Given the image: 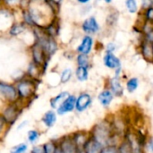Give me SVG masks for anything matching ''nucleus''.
<instances>
[{"instance_id":"f257e3e1","label":"nucleus","mask_w":153,"mask_h":153,"mask_svg":"<svg viewBox=\"0 0 153 153\" xmlns=\"http://www.w3.org/2000/svg\"><path fill=\"white\" fill-rule=\"evenodd\" d=\"M112 134L113 131L111 125L106 122H101L100 124L95 126L91 136L95 138L98 142H100L103 146H107L112 144Z\"/></svg>"},{"instance_id":"f03ea898","label":"nucleus","mask_w":153,"mask_h":153,"mask_svg":"<svg viewBox=\"0 0 153 153\" xmlns=\"http://www.w3.org/2000/svg\"><path fill=\"white\" fill-rule=\"evenodd\" d=\"M102 64L106 68L114 71L115 76L122 77L123 74L122 60L116 53L104 52L102 56Z\"/></svg>"},{"instance_id":"7ed1b4c3","label":"nucleus","mask_w":153,"mask_h":153,"mask_svg":"<svg viewBox=\"0 0 153 153\" xmlns=\"http://www.w3.org/2000/svg\"><path fill=\"white\" fill-rule=\"evenodd\" d=\"M81 30L84 34L95 37L101 32L102 28L97 16L94 14H91V15H88L82 22Z\"/></svg>"},{"instance_id":"20e7f679","label":"nucleus","mask_w":153,"mask_h":153,"mask_svg":"<svg viewBox=\"0 0 153 153\" xmlns=\"http://www.w3.org/2000/svg\"><path fill=\"white\" fill-rule=\"evenodd\" d=\"M95 46H96L95 37L84 34L81 38V40L75 48V52L76 54H84V55L91 56L94 51Z\"/></svg>"},{"instance_id":"39448f33","label":"nucleus","mask_w":153,"mask_h":153,"mask_svg":"<svg viewBox=\"0 0 153 153\" xmlns=\"http://www.w3.org/2000/svg\"><path fill=\"white\" fill-rule=\"evenodd\" d=\"M16 90L19 99L28 100L35 91V82L31 80H22L17 83Z\"/></svg>"},{"instance_id":"423d86ee","label":"nucleus","mask_w":153,"mask_h":153,"mask_svg":"<svg viewBox=\"0 0 153 153\" xmlns=\"http://www.w3.org/2000/svg\"><path fill=\"white\" fill-rule=\"evenodd\" d=\"M138 52L148 63L153 64V43L140 37L138 42Z\"/></svg>"},{"instance_id":"0eeeda50","label":"nucleus","mask_w":153,"mask_h":153,"mask_svg":"<svg viewBox=\"0 0 153 153\" xmlns=\"http://www.w3.org/2000/svg\"><path fill=\"white\" fill-rule=\"evenodd\" d=\"M115 95V97H122L125 92V86L122 82V77L115 76L108 78L107 86Z\"/></svg>"},{"instance_id":"6e6552de","label":"nucleus","mask_w":153,"mask_h":153,"mask_svg":"<svg viewBox=\"0 0 153 153\" xmlns=\"http://www.w3.org/2000/svg\"><path fill=\"white\" fill-rule=\"evenodd\" d=\"M92 103V97L88 92H82L76 97L75 110L79 113H82L88 109Z\"/></svg>"},{"instance_id":"1a4fd4ad","label":"nucleus","mask_w":153,"mask_h":153,"mask_svg":"<svg viewBox=\"0 0 153 153\" xmlns=\"http://www.w3.org/2000/svg\"><path fill=\"white\" fill-rule=\"evenodd\" d=\"M75 103H76V96L70 94L56 108V113L60 116H63L73 112L75 109Z\"/></svg>"},{"instance_id":"9d476101","label":"nucleus","mask_w":153,"mask_h":153,"mask_svg":"<svg viewBox=\"0 0 153 153\" xmlns=\"http://www.w3.org/2000/svg\"><path fill=\"white\" fill-rule=\"evenodd\" d=\"M21 114V110L19 107L16 104H11L9 105L3 112V117H4L6 123L9 126H12L13 124L15 123V121L18 119L19 116Z\"/></svg>"},{"instance_id":"9b49d317","label":"nucleus","mask_w":153,"mask_h":153,"mask_svg":"<svg viewBox=\"0 0 153 153\" xmlns=\"http://www.w3.org/2000/svg\"><path fill=\"white\" fill-rule=\"evenodd\" d=\"M0 93L5 100L10 102H14L18 99L16 88L5 82H0Z\"/></svg>"},{"instance_id":"f8f14e48","label":"nucleus","mask_w":153,"mask_h":153,"mask_svg":"<svg viewBox=\"0 0 153 153\" xmlns=\"http://www.w3.org/2000/svg\"><path fill=\"white\" fill-rule=\"evenodd\" d=\"M32 56H33L34 64L37 65L38 66H40V67H42L44 65L47 64V58L48 57L46 55V53L43 50V48H41V46L38 42L35 43V45L33 46Z\"/></svg>"},{"instance_id":"ddd939ff","label":"nucleus","mask_w":153,"mask_h":153,"mask_svg":"<svg viewBox=\"0 0 153 153\" xmlns=\"http://www.w3.org/2000/svg\"><path fill=\"white\" fill-rule=\"evenodd\" d=\"M103 147L104 146L100 142H98L95 138H93L91 135L89 136L82 149L85 153H100Z\"/></svg>"},{"instance_id":"4468645a","label":"nucleus","mask_w":153,"mask_h":153,"mask_svg":"<svg viewBox=\"0 0 153 153\" xmlns=\"http://www.w3.org/2000/svg\"><path fill=\"white\" fill-rule=\"evenodd\" d=\"M62 153H78L79 149L75 145L72 137H65L58 143Z\"/></svg>"},{"instance_id":"2eb2a0df","label":"nucleus","mask_w":153,"mask_h":153,"mask_svg":"<svg viewBox=\"0 0 153 153\" xmlns=\"http://www.w3.org/2000/svg\"><path fill=\"white\" fill-rule=\"evenodd\" d=\"M114 98H115V95L113 94V92L108 87L103 89L98 94V100H99L100 104L102 107H105V108L110 106V104L114 100Z\"/></svg>"},{"instance_id":"dca6fc26","label":"nucleus","mask_w":153,"mask_h":153,"mask_svg":"<svg viewBox=\"0 0 153 153\" xmlns=\"http://www.w3.org/2000/svg\"><path fill=\"white\" fill-rule=\"evenodd\" d=\"M42 123L44 124V126L48 128H51L55 126L56 122V113L54 110H48L47 111L42 118H41Z\"/></svg>"},{"instance_id":"f3484780","label":"nucleus","mask_w":153,"mask_h":153,"mask_svg":"<svg viewBox=\"0 0 153 153\" xmlns=\"http://www.w3.org/2000/svg\"><path fill=\"white\" fill-rule=\"evenodd\" d=\"M75 78L80 82H84L89 80L90 76V68L83 66H76L74 71Z\"/></svg>"},{"instance_id":"a211bd4d","label":"nucleus","mask_w":153,"mask_h":153,"mask_svg":"<svg viewBox=\"0 0 153 153\" xmlns=\"http://www.w3.org/2000/svg\"><path fill=\"white\" fill-rule=\"evenodd\" d=\"M75 61L77 66H83L90 68L92 66V61H91V56L89 55H84V54H76L75 56Z\"/></svg>"},{"instance_id":"6ab92c4d","label":"nucleus","mask_w":153,"mask_h":153,"mask_svg":"<svg viewBox=\"0 0 153 153\" xmlns=\"http://www.w3.org/2000/svg\"><path fill=\"white\" fill-rule=\"evenodd\" d=\"M119 19V12L117 11L116 9L109 10V13L107 14L106 19H105V23L108 28H112L116 26Z\"/></svg>"},{"instance_id":"aec40b11","label":"nucleus","mask_w":153,"mask_h":153,"mask_svg":"<svg viewBox=\"0 0 153 153\" xmlns=\"http://www.w3.org/2000/svg\"><path fill=\"white\" fill-rule=\"evenodd\" d=\"M124 4L126 12L129 14H138L141 10L138 0H125Z\"/></svg>"},{"instance_id":"412c9836","label":"nucleus","mask_w":153,"mask_h":153,"mask_svg":"<svg viewBox=\"0 0 153 153\" xmlns=\"http://www.w3.org/2000/svg\"><path fill=\"white\" fill-rule=\"evenodd\" d=\"M140 85V80L138 77L132 76L126 82V90L128 93H134L137 91Z\"/></svg>"},{"instance_id":"4be33fe9","label":"nucleus","mask_w":153,"mask_h":153,"mask_svg":"<svg viewBox=\"0 0 153 153\" xmlns=\"http://www.w3.org/2000/svg\"><path fill=\"white\" fill-rule=\"evenodd\" d=\"M70 95V93L68 91H62L60 93H58L56 96L53 97L51 100H50V106L53 109H56L60 105L61 103Z\"/></svg>"},{"instance_id":"5701e85b","label":"nucleus","mask_w":153,"mask_h":153,"mask_svg":"<svg viewBox=\"0 0 153 153\" xmlns=\"http://www.w3.org/2000/svg\"><path fill=\"white\" fill-rule=\"evenodd\" d=\"M89 137H87L83 133H76L74 134L73 136H72V139L73 141L74 142L75 145L77 146V148L80 150V149H82L86 141L88 140Z\"/></svg>"},{"instance_id":"b1692460","label":"nucleus","mask_w":153,"mask_h":153,"mask_svg":"<svg viewBox=\"0 0 153 153\" xmlns=\"http://www.w3.org/2000/svg\"><path fill=\"white\" fill-rule=\"evenodd\" d=\"M73 75H74V72L71 68H65L60 74V82L64 84L67 83L68 82H70Z\"/></svg>"},{"instance_id":"393cba45","label":"nucleus","mask_w":153,"mask_h":153,"mask_svg":"<svg viewBox=\"0 0 153 153\" xmlns=\"http://www.w3.org/2000/svg\"><path fill=\"white\" fill-rule=\"evenodd\" d=\"M39 139V133L37 130H30L27 133V140L30 144H36Z\"/></svg>"},{"instance_id":"a878e982","label":"nucleus","mask_w":153,"mask_h":153,"mask_svg":"<svg viewBox=\"0 0 153 153\" xmlns=\"http://www.w3.org/2000/svg\"><path fill=\"white\" fill-rule=\"evenodd\" d=\"M57 146H58V143H56L54 141H49L46 143L45 144H43L45 153H55Z\"/></svg>"},{"instance_id":"bb28decb","label":"nucleus","mask_w":153,"mask_h":153,"mask_svg":"<svg viewBox=\"0 0 153 153\" xmlns=\"http://www.w3.org/2000/svg\"><path fill=\"white\" fill-rule=\"evenodd\" d=\"M119 152L120 153H133V150L128 139L123 141V143L119 145Z\"/></svg>"},{"instance_id":"cd10ccee","label":"nucleus","mask_w":153,"mask_h":153,"mask_svg":"<svg viewBox=\"0 0 153 153\" xmlns=\"http://www.w3.org/2000/svg\"><path fill=\"white\" fill-rule=\"evenodd\" d=\"M24 30H25V27L23 26L22 23H16V24H13V27L11 28L10 34L13 36H17L21 34L22 32H23Z\"/></svg>"},{"instance_id":"c85d7f7f","label":"nucleus","mask_w":153,"mask_h":153,"mask_svg":"<svg viewBox=\"0 0 153 153\" xmlns=\"http://www.w3.org/2000/svg\"><path fill=\"white\" fill-rule=\"evenodd\" d=\"M118 49V45L116 41L110 40L107 42V44L104 46V52H112L116 53Z\"/></svg>"},{"instance_id":"c756f323","label":"nucleus","mask_w":153,"mask_h":153,"mask_svg":"<svg viewBox=\"0 0 153 153\" xmlns=\"http://www.w3.org/2000/svg\"><path fill=\"white\" fill-rule=\"evenodd\" d=\"M28 150V145L24 143H19L15 146H13L11 151L10 153H26Z\"/></svg>"},{"instance_id":"7c9ffc66","label":"nucleus","mask_w":153,"mask_h":153,"mask_svg":"<svg viewBox=\"0 0 153 153\" xmlns=\"http://www.w3.org/2000/svg\"><path fill=\"white\" fill-rule=\"evenodd\" d=\"M100 153H120L119 152V148L116 146L115 144H110L104 146L101 152Z\"/></svg>"},{"instance_id":"2f4dec72","label":"nucleus","mask_w":153,"mask_h":153,"mask_svg":"<svg viewBox=\"0 0 153 153\" xmlns=\"http://www.w3.org/2000/svg\"><path fill=\"white\" fill-rule=\"evenodd\" d=\"M152 6H153V0H141L140 2L141 10H144Z\"/></svg>"},{"instance_id":"473e14b6","label":"nucleus","mask_w":153,"mask_h":153,"mask_svg":"<svg viewBox=\"0 0 153 153\" xmlns=\"http://www.w3.org/2000/svg\"><path fill=\"white\" fill-rule=\"evenodd\" d=\"M30 153H45L43 145H34L30 151Z\"/></svg>"},{"instance_id":"72a5a7b5","label":"nucleus","mask_w":153,"mask_h":153,"mask_svg":"<svg viewBox=\"0 0 153 153\" xmlns=\"http://www.w3.org/2000/svg\"><path fill=\"white\" fill-rule=\"evenodd\" d=\"M8 124L6 123L4 117H3L2 114H0V134H2V132L4 131V129L5 128V126H7Z\"/></svg>"},{"instance_id":"f704fd0d","label":"nucleus","mask_w":153,"mask_h":153,"mask_svg":"<svg viewBox=\"0 0 153 153\" xmlns=\"http://www.w3.org/2000/svg\"><path fill=\"white\" fill-rule=\"evenodd\" d=\"M75 1L82 5H87V4H90L93 0H75Z\"/></svg>"},{"instance_id":"c9c22d12","label":"nucleus","mask_w":153,"mask_h":153,"mask_svg":"<svg viewBox=\"0 0 153 153\" xmlns=\"http://www.w3.org/2000/svg\"><path fill=\"white\" fill-rule=\"evenodd\" d=\"M147 146H148V149H149V151L151 152L152 153H153V138L152 139H151L149 142H148V143H147Z\"/></svg>"},{"instance_id":"e433bc0d","label":"nucleus","mask_w":153,"mask_h":153,"mask_svg":"<svg viewBox=\"0 0 153 153\" xmlns=\"http://www.w3.org/2000/svg\"><path fill=\"white\" fill-rule=\"evenodd\" d=\"M19 2H20V0H4V3L7 4H10V5L15 4H17Z\"/></svg>"},{"instance_id":"4c0bfd02","label":"nucleus","mask_w":153,"mask_h":153,"mask_svg":"<svg viewBox=\"0 0 153 153\" xmlns=\"http://www.w3.org/2000/svg\"><path fill=\"white\" fill-rule=\"evenodd\" d=\"M52 4H54V5H56V6H59L60 5V4L63 2V0H48Z\"/></svg>"},{"instance_id":"58836bf2","label":"nucleus","mask_w":153,"mask_h":153,"mask_svg":"<svg viewBox=\"0 0 153 153\" xmlns=\"http://www.w3.org/2000/svg\"><path fill=\"white\" fill-rule=\"evenodd\" d=\"M97 2H99V3H103V4H111L112 3H113V1L114 0H96Z\"/></svg>"},{"instance_id":"ea45409f","label":"nucleus","mask_w":153,"mask_h":153,"mask_svg":"<svg viewBox=\"0 0 153 153\" xmlns=\"http://www.w3.org/2000/svg\"><path fill=\"white\" fill-rule=\"evenodd\" d=\"M55 153H62V152H61V149H60V147H59V144H58V146H57V148H56V150Z\"/></svg>"},{"instance_id":"a19ab883","label":"nucleus","mask_w":153,"mask_h":153,"mask_svg":"<svg viewBox=\"0 0 153 153\" xmlns=\"http://www.w3.org/2000/svg\"><path fill=\"white\" fill-rule=\"evenodd\" d=\"M78 153H85V152L83 151V149H80V150L78 151Z\"/></svg>"},{"instance_id":"79ce46f5","label":"nucleus","mask_w":153,"mask_h":153,"mask_svg":"<svg viewBox=\"0 0 153 153\" xmlns=\"http://www.w3.org/2000/svg\"><path fill=\"white\" fill-rule=\"evenodd\" d=\"M152 26H153V24H152Z\"/></svg>"}]
</instances>
